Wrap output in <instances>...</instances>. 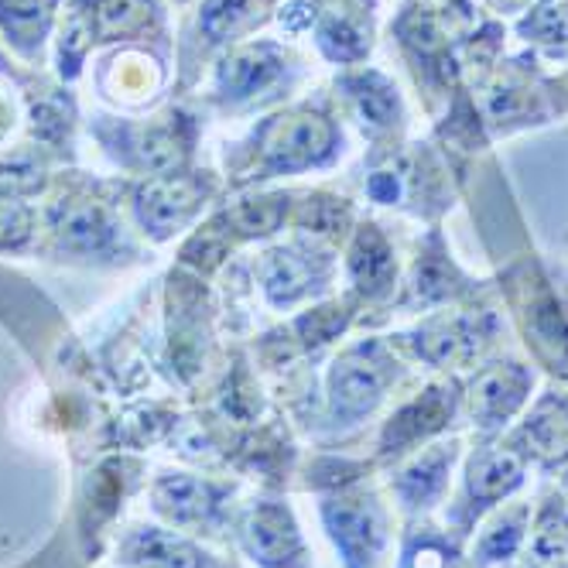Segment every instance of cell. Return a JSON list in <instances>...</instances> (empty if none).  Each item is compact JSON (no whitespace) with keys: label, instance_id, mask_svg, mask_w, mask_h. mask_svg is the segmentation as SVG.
Masks as SVG:
<instances>
[{"label":"cell","instance_id":"5bb4252c","mask_svg":"<svg viewBox=\"0 0 568 568\" xmlns=\"http://www.w3.org/2000/svg\"><path fill=\"white\" fill-rule=\"evenodd\" d=\"M531 517H535L531 500H510L490 510L483 517L486 524L479 527V538L469 548V561L476 568H500L510 558H517L524 551Z\"/></svg>","mask_w":568,"mask_h":568},{"label":"cell","instance_id":"277c9868","mask_svg":"<svg viewBox=\"0 0 568 568\" xmlns=\"http://www.w3.org/2000/svg\"><path fill=\"white\" fill-rule=\"evenodd\" d=\"M463 415V381L445 377L418 390L412 400H404L400 408L384 422L377 438V466H397L412 453L425 449L428 442L445 438Z\"/></svg>","mask_w":568,"mask_h":568},{"label":"cell","instance_id":"e0dca14e","mask_svg":"<svg viewBox=\"0 0 568 568\" xmlns=\"http://www.w3.org/2000/svg\"><path fill=\"white\" fill-rule=\"evenodd\" d=\"M397 568H476L466 555V541L432 524L428 517L408 520L400 535Z\"/></svg>","mask_w":568,"mask_h":568},{"label":"cell","instance_id":"d6986e66","mask_svg":"<svg viewBox=\"0 0 568 568\" xmlns=\"http://www.w3.org/2000/svg\"><path fill=\"white\" fill-rule=\"evenodd\" d=\"M349 271H353V281H356L359 292H367V295L390 292L397 264H394V254L387 247V240L377 233V226H363L359 230L356 247H353V261H349Z\"/></svg>","mask_w":568,"mask_h":568},{"label":"cell","instance_id":"d4e9b609","mask_svg":"<svg viewBox=\"0 0 568 568\" xmlns=\"http://www.w3.org/2000/svg\"><path fill=\"white\" fill-rule=\"evenodd\" d=\"M520 34L538 38V42H568V8L551 4V8L535 11L520 24Z\"/></svg>","mask_w":568,"mask_h":568},{"label":"cell","instance_id":"ffe728a7","mask_svg":"<svg viewBox=\"0 0 568 568\" xmlns=\"http://www.w3.org/2000/svg\"><path fill=\"white\" fill-rule=\"evenodd\" d=\"M52 8L55 0H0V24H4L14 49L24 52L28 59H34L38 49H42Z\"/></svg>","mask_w":568,"mask_h":568},{"label":"cell","instance_id":"603a6c76","mask_svg":"<svg viewBox=\"0 0 568 568\" xmlns=\"http://www.w3.org/2000/svg\"><path fill=\"white\" fill-rule=\"evenodd\" d=\"M318 42H322V49H326L333 59H343V62H353V59H359V55H367V49H371L367 38H363V34H359L349 21H343V18H329L326 24H322Z\"/></svg>","mask_w":568,"mask_h":568},{"label":"cell","instance_id":"8fae6325","mask_svg":"<svg viewBox=\"0 0 568 568\" xmlns=\"http://www.w3.org/2000/svg\"><path fill=\"white\" fill-rule=\"evenodd\" d=\"M154 510L189 531L216 535V527L230 517V486L199 479L189 473H165L151 486Z\"/></svg>","mask_w":568,"mask_h":568},{"label":"cell","instance_id":"5b68a950","mask_svg":"<svg viewBox=\"0 0 568 568\" xmlns=\"http://www.w3.org/2000/svg\"><path fill=\"white\" fill-rule=\"evenodd\" d=\"M538 374L520 359H497L476 371L469 384H463V412L479 438L497 442L514 418L531 404Z\"/></svg>","mask_w":568,"mask_h":568},{"label":"cell","instance_id":"52a82bcc","mask_svg":"<svg viewBox=\"0 0 568 568\" xmlns=\"http://www.w3.org/2000/svg\"><path fill=\"white\" fill-rule=\"evenodd\" d=\"M459 453H463V438L445 435L428 442L425 449L412 453L390 469V494L404 517L422 520L445 500Z\"/></svg>","mask_w":568,"mask_h":568},{"label":"cell","instance_id":"6da1fadb","mask_svg":"<svg viewBox=\"0 0 568 568\" xmlns=\"http://www.w3.org/2000/svg\"><path fill=\"white\" fill-rule=\"evenodd\" d=\"M318 510L329 541L343 558V568H387L390 514L367 476L329 486Z\"/></svg>","mask_w":568,"mask_h":568},{"label":"cell","instance_id":"7402d4cb","mask_svg":"<svg viewBox=\"0 0 568 568\" xmlns=\"http://www.w3.org/2000/svg\"><path fill=\"white\" fill-rule=\"evenodd\" d=\"M264 0H210L206 8H202V31L210 34V42H223L226 34H236L247 24H254L261 18V8Z\"/></svg>","mask_w":568,"mask_h":568},{"label":"cell","instance_id":"7a4b0ae2","mask_svg":"<svg viewBox=\"0 0 568 568\" xmlns=\"http://www.w3.org/2000/svg\"><path fill=\"white\" fill-rule=\"evenodd\" d=\"M400 377L394 349L381 339H359L343 349L329 371V432H353L387 400Z\"/></svg>","mask_w":568,"mask_h":568},{"label":"cell","instance_id":"9a60e30c","mask_svg":"<svg viewBox=\"0 0 568 568\" xmlns=\"http://www.w3.org/2000/svg\"><path fill=\"white\" fill-rule=\"evenodd\" d=\"M52 233L62 251L79 254V257H93V254L103 257L116 247V226L110 223L103 206L87 199L69 202V206L62 202L52 220Z\"/></svg>","mask_w":568,"mask_h":568},{"label":"cell","instance_id":"4316f807","mask_svg":"<svg viewBox=\"0 0 568 568\" xmlns=\"http://www.w3.org/2000/svg\"><path fill=\"white\" fill-rule=\"evenodd\" d=\"M558 476H561V483H558V490H561V497H565V504H568V469H561Z\"/></svg>","mask_w":568,"mask_h":568},{"label":"cell","instance_id":"484cf974","mask_svg":"<svg viewBox=\"0 0 568 568\" xmlns=\"http://www.w3.org/2000/svg\"><path fill=\"white\" fill-rule=\"evenodd\" d=\"M367 189H371V195H374L377 202H394V199H397V179L387 175V172L374 175Z\"/></svg>","mask_w":568,"mask_h":568},{"label":"cell","instance_id":"ac0fdd59","mask_svg":"<svg viewBox=\"0 0 568 568\" xmlns=\"http://www.w3.org/2000/svg\"><path fill=\"white\" fill-rule=\"evenodd\" d=\"M466 288H469V281L456 271V264H453L449 257H445L438 233H432L425 254H422L418 264H415V274H412V284H408V295H404V305L425 308V305H435V302H445V298H456V295H463Z\"/></svg>","mask_w":568,"mask_h":568},{"label":"cell","instance_id":"2e32d148","mask_svg":"<svg viewBox=\"0 0 568 568\" xmlns=\"http://www.w3.org/2000/svg\"><path fill=\"white\" fill-rule=\"evenodd\" d=\"M524 568H568V504L561 490H545L524 541Z\"/></svg>","mask_w":568,"mask_h":568},{"label":"cell","instance_id":"3957f363","mask_svg":"<svg viewBox=\"0 0 568 568\" xmlns=\"http://www.w3.org/2000/svg\"><path fill=\"white\" fill-rule=\"evenodd\" d=\"M527 479V463L504 442L479 438L469 459L463 466V483L456 500L445 510V527L459 538L469 541L473 531L483 524V517L497 510L504 500H510Z\"/></svg>","mask_w":568,"mask_h":568},{"label":"cell","instance_id":"9c48e42d","mask_svg":"<svg viewBox=\"0 0 568 568\" xmlns=\"http://www.w3.org/2000/svg\"><path fill=\"white\" fill-rule=\"evenodd\" d=\"M520 329L535 359L558 381H568V308L545 277L520 281Z\"/></svg>","mask_w":568,"mask_h":568},{"label":"cell","instance_id":"cb8c5ba5","mask_svg":"<svg viewBox=\"0 0 568 568\" xmlns=\"http://www.w3.org/2000/svg\"><path fill=\"white\" fill-rule=\"evenodd\" d=\"M31 240V213L18 199H0V247L21 251Z\"/></svg>","mask_w":568,"mask_h":568},{"label":"cell","instance_id":"44dd1931","mask_svg":"<svg viewBox=\"0 0 568 568\" xmlns=\"http://www.w3.org/2000/svg\"><path fill=\"white\" fill-rule=\"evenodd\" d=\"M346 87L353 90V97H356L363 116H371V124H374V128L394 124V116H397V110H400V100H397V90L387 83L384 75H377V72H363V75L349 79Z\"/></svg>","mask_w":568,"mask_h":568},{"label":"cell","instance_id":"8992f818","mask_svg":"<svg viewBox=\"0 0 568 568\" xmlns=\"http://www.w3.org/2000/svg\"><path fill=\"white\" fill-rule=\"evenodd\" d=\"M504 326L494 312H469V315H438L415 333L400 336L422 363L432 371H449V367H473L500 339Z\"/></svg>","mask_w":568,"mask_h":568},{"label":"cell","instance_id":"4fadbf2b","mask_svg":"<svg viewBox=\"0 0 568 568\" xmlns=\"http://www.w3.org/2000/svg\"><path fill=\"white\" fill-rule=\"evenodd\" d=\"M202 195H206L202 182L165 175V179H154V182L138 189L134 210H138L144 233H151L154 240H169L199 210Z\"/></svg>","mask_w":568,"mask_h":568},{"label":"cell","instance_id":"7c38bea8","mask_svg":"<svg viewBox=\"0 0 568 568\" xmlns=\"http://www.w3.org/2000/svg\"><path fill=\"white\" fill-rule=\"evenodd\" d=\"M116 558L134 568H236L210 551H202L199 545L185 541L182 535L161 531V527H148V524L124 535Z\"/></svg>","mask_w":568,"mask_h":568},{"label":"cell","instance_id":"ba28073f","mask_svg":"<svg viewBox=\"0 0 568 568\" xmlns=\"http://www.w3.org/2000/svg\"><path fill=\"white\" fill-rule=\"evenodd\" d=\"M236 541L264 568H312L298 520L284 500H254L236 520Z\"/></svg>","mask_w":568,"mask_h":568},{"label":"cell","instance_id":"30bf717a","mask_svg":"<svg viewBox=\"0 0 568 568\" xmlns=\"http://www.w3.org/2000/svg\"><path fill=\"white\" fill-rule=\"evenodd\" d=\"M504 445L545 476L568 469V394L545 390L535 408L504 435Z\"/></svg>","mask_w":568,"mask_h":568}]
</instances>
